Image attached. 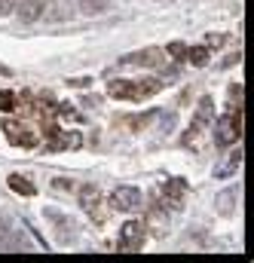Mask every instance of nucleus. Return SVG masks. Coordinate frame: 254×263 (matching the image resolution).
I'll return each mask as SVG.
<instances>
[{
  "mask_svg": "<svg viewBox=\"0 0 254 263\" xmlns=\"http://www.w3.org/2000/svg\"><path fill=\"white\" fill-rule=\"evenodd\" d=\"M242 123H245V114H242L239 107H233L227 117H221L217 126H214V141H217V147L233 144V141L242 135Z\"/></svg>",
  "mask_w": 254,
  "mask_h": 263,
  "instance_id": "nucleus-1",
  "label": "nucleus"
},
{
  "mask_svg": "<svg viewBox=\"0 0 254 263\" xmlns=\"http://www.w3.org/2000/svg\"><path fill=\"white\" fill-rule=\"evenodd\" d=\"M120 251H138L144 245V223L141 220H129L120 227Z\"/></svg>",
  "mask_w": 254,
  "mask_h": 263,
  "instance_id": "nucleus-2",
  "label": "nucleus"
},
{
  "mask_svg": "<svg viewBox=\"0 0 254 263\" xmlns=\"http://www.w3.org/2000/svg\"><path fill=\"white\" fill-rule=\"evenodd\" d=\"M3 132H6V141L15 144V147H34V144H37V135L28 129V126L15 123V120H6V123H3Z\"/></svg>",
  "mask_w": 254,
  "mask_h": 263,
  "instance_id": "nucleus-3",
  "label": "nucleus"
},
{
  "mask_svg": "<svg viewBox=\"0 0 254 263\" xmlns=\"http://www.w3.org/2000/svg\"><path fill=\"white\" fill-rule=\"evenodd\" d=\"M111 205L117 211H138L141 208V190L138 187H117L111 196Z\"/></svg>",
  "mask_w": 254,
  "mask_h": 263,
  "instance_id": "nucleus-4",
  "label": "nucleus"
},
{
  "mask_svg": "<svg viewBox=\"0 0 254 263\" xmlns=\"http://www.w3.org/2000/svg\"><path fill=\"white\" fill-rule=\"evenodd\" d=\"M144 230H150L156 239H162V236L169 233V214H166L162 208H150V211H147V223H144Z\"/></svg>",
  "mask_w": 254,
  "mask_h": 263,
  "instance_id": "nucleus-5",
  "label": "nucleus"
},
{
  "mask_svg": "<svg viewBox=\"0 0 254 263\" xmlns=\"http://www.w3.org/2000/svg\"><path fill=\"white\" fill-rule=\"evenodd\" d=\"M49 147L52 150H64V147H80L83 144V138H80V132H59V129H49Z\"/></svg>",
  "mask_w": 254,
  "mask_h": 263,
  "instance_id": "nucleus-6",
  "label": "nucleus"
},
{
  "mask_svg": "<svg viewBox=\"0 0 254 263\" xmlns=\"http://www.w3.org/2000/svg\"><path fill=\"white\" fill-rule=\"evenodd\" d=\"M184 196H187V184L181 178H175V181L166 184V208L169 205L172 208H184Z\"/></svg>",
  "mask_w": 254,
  "mask_h": 263,
  "instance_id": "nucleus-7",
  "label": "nucleus"
},
{
  "mask_svg": "<svg viewBox=\"0 0 254 263\" xmlns=\"http://www.w3.org/2000/svg\"><path fill=\"white\" fill-rule=\"evenodd\" d=\"M77 196H80V205H83V211H86V214H95V211H98L101 193H98V187H95V184H83V187L77 190Z\"/></svg>",
  "mask_w": 254,
  "mask_h": 263,
  "instance_id": "nucleus-8",
  "label": "nucleus"
},
{
  "mask_svg": "<svg viewBox=\"0 0 254 263\" xmlns=\"http://www.w3.org/2000/svg\"><path fill=\"white\" fill-rule=\"evenodd\" d=\"M123 65H147V67H162V52L159 49H144V52H135L126 55Z\"/></svg>",
  "mask_w": 254,
  "mask_h": 263,
  "instance_id": "nucleus-9",
  "label": "nucleus"
},
{
  "mask_svg": "<svg viewBox=\"0 0 254 263\" xmlns=\"http://www.w3.org/2000/svg\"><path fill=\"white\" fill-rule=\"evenodd\" d=\"M211 117H214V101L205 95V98L199 101V107H196V117H193V126H190V129H196V132L205 129V126L211 123Z\"/></svg>",
  "mask_w": 254,
  "mask_h": 263,
  "instance_id": "nucleus-10",
  "label": "nucleus"
},
{
  "mask_svg": "<svg viewBox=\"0 0 254 263\" xmlns=\"http://www.w3.org/2000/svg\"><path fill=\"white\" fill-rule=\"evenodd\" d=\"M107 95H111V98L138 101V95H135V83H129V80H114V83H107Z\"/></svg>",
  "mask_w": 254,
  "mask_h": 263,
  "instance_id": "nucleus-11",
  "label": "nucleus"
},
{
  "mask_svg": "<svg viewBox=\"0 0 254 263\" xmlns=\"http://www.w3.org/2000/svg\"><path fill=\"white\" fill-rule=\"evenodd\" d=\"M9 190H12V193H19V196H34V193H37V187H34L25 175H19V172H15V175H9Z\"/></svg>",
  "mask_w": 254,
  "mask_h": 263,
  "instance_id": "nucleus-12",
  "label": "nucleus"
},
{
  "mask_svg": "<svg viewBox=\"0 0 254 263\" xmlns=\"http://www.w3.org/2000/svg\"><path fill=\"white\" fill-rule=\"evenodd\" d=\"M156 92H162V80H156V77L135 83V95H138V101H141V98H150V95H156Z\"/></svg>",
  "mask_w": 254,
  "mask_h": 263,
  "instance_id": "nucleus-13",
  "label": "nucleus"
},
{
  "mask_svg": "<svg viewBox=\"0 0 254 263\" xmlns=\"http://www.w3.org/2000/svg\"><path fill=\"white\" fill-rule=\"evenodd\" d=\"M214 208H217L221 214H233V208H236V187H230V190L217 193V199H214Z\"/></svg>",
  "mask_w": 254,
  "mask_h": 263,
  "instance_id": "nucleus-14",
  "label": "nucleus"
},
{
  "mask_svg": "<svg viewBox=\"0 0 254 263\" xmlns=\"http://www.w3.org/2000/svg\"><path fill=\"white\" fill-rule=\"evenodd\" d=\"M187 62H193L196 67L208 65V46H196V49H187Z\"/></svg>",
  "mask_w": 254,
  "mask_h": 263,
  "instance_id": "nucleus-15",
  "label": "nucleus"
},
{
  "mask_svg": "<svg viewBox=\"0 0 254 263\" xmlns=\"http://www.w3.org/2000/svg\"><path fill=\"white\" fill-rule=\"evenodd\" d=\"M239 162H242V153H233V156H230V162H227L224 168H217L214 175H217V178H227V175H233V172H236V165H239Z\"/></svg>",
  "mask_w": 254,
  "mask_h": 263,
  "instance_id": "nucleus-16",
  "label": "nucleus"
},
{
  "mask_svg": "<svg viewBox=\"0 0 254 263\" xmlns=\"http://www.w3.org/2000/svg\"><path fill=\"white\" fill-rule=\"evenodd\" d=\"M15 107V95L12 92H0V110L6 114V110H12Z\"/></svg>",
  "mask_w": 254,
  "mask_h": 263,
  "instance_id": "nucleus-17",
  "label": "nucleus"
},
{
  "mask_svg": "<svg viewBox=\"0 0 254 263\" xmlns=\"http://www.w3.org/2000/svg\"><path fill=\"white\" fill-rule=\"evenodd\" d=\"M169 55H175V59H187V46H184V43H169Z\"/></svg>",
  "mask_w": 254,
  "mask_h": 263,
  "instance_id": "nucleus-18",
  "label": "nucleus"
},
{
  "mask_svg": "<svg viewBox=\"0 0 254 263\" xmlns=\"http://www.w3.org/2000/svg\"><path fill=\"white\" fill-rule=\"evenodd\" d=\"M89 83H92L89 77H70V80H67V86H74V89H86Z\"/></svg>",
  "mask_w": 254,
  "mask_h": 263,
  "instance_id": "nucleus-19",
  "label": "nucleus"
},
{
  "mask_svg": "<svg viewBox=\"0 0 254 263\" xmlns=\"http://www.w3.org/2000/svg\"><path fill=\"white\" fill-rule=\"evenodd\" d=\"M59 117L70 120V117H74V104H59Z\"/></svg>",
  "mask_w": 254,
  "mask_h": 263,
  "instance_id": "nucleus-20",
  "label": "nucleus"
},
{
  "mask_svg": "<svg viewBox=\"0 0 254 263\" xmlns=\"http://www.w3.org/2000/svg\"><path fill=\"white\" fill-rule=\"evenodd\" d=\"M52 187H56V190H74V184H67V178H56Z\"/></svg>",
  "mask_w": 254,
  "mask_h": 263,
  "instance_id": "nucleus-21",
  "label": "nucleus"
},
{
  "mask_svg": "<svg viewBox=\"0 0 254 263\" xmlns=\"http://www.w3.org/2000/svg\"><path fill=\"white\" fill-rule=\"evenodd\" d=\"M12 6H15V0H0V15L12 12Z\"/></svg>",
  "mask_w": 254,
  "mask_h": 263,
  "instance_id": "nucleus-22",
  "label": "nucleus"
},
{
  "mask_svg": "<svg viewBox=\"0 0 254 263\" xmlns=\"http://www.w3.org/2000/svg\"><path fill=\"white\" fill-rule=\"evenodd\" d=\"M208 46H224V37L221 34H208Z\"/></svg>",
  "mask_w": 254,
  "mask_h": 263,
  "instance_id": "nucleus-23",
  "label": "nucleus"
},
{
  "mask_svg": "<svg viewBox=\"0 0 254 263\" xmlns=\"http://www.w3.org/2000/svg\"><path fill=\"white\" fill-rule=\"evenodd\" d=\"M239 59H242V55H239V52H233V55H230V59H227L224 65H227V67H233V65H239Z\"/></svg>",
  "mask_w": 254,
  "mask_h": 263,
  "instance_id": "nucleus-24",
  "label": "nucleus"
},
{
  "mask_svg": "<svg viewBox=\"0 0 254 263\" xmlns=\"http://www.w3.org/2000/svg\"><path fill=\"white\" fill-rule=\"evenodd\" d=\"M9 73H12L9 67H6V65H0V77H9Z\"/></svg>",
  "mask_w": 254,
  "mask_h": 263,
  "instance_id": "nucleus-25",
  "label": "nucleus"
},
{
  "mask_svg": "<svg viewBox=\"0 0 254 263\" xmlns=\"http://www.w3.org/2000/svg\"><path fill=\"white\" fill-rule=\"evenodd\" d=\"M3 233H6V230H3V220H0V236H3Z\"/></svg>",
  "mask_w": 254,
  "mask_h": 263,
  "instance_id": "nucleus-26",
  "label": "nucleus"
}]
</instances>
